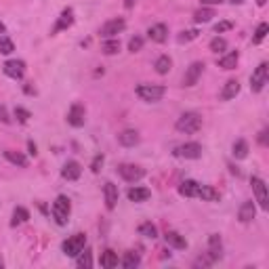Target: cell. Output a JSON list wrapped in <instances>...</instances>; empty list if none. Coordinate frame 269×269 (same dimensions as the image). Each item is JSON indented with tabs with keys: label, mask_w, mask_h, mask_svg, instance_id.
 <instances>
[{
	"label": "cell",
	"mask_w": 269,
	"mask_h": 269,
	"mask_svg": "<svg viewBox=\"0 0 269 269\" xmlns=\"http://www.w3.org/2000/svg\"><path fill=\"white\" fill-rule=\"evenodd\" d=\"M175 129L179 133H183V134H194V133H198V131L202 129V116L198 114V112H185L177 120Z\"/></svg>",
	"instance_id": "6da1fadb"
},
{
	"label": "cell",
	"mask_w": 269,
	"mask_h": 269,
	"mask_svg": "<svg viewBox=\"0 0 269 269\" xmlns=\"http://www.w3.org/2000/svg\"><path fill=\"white\" fill-rule=\"evenodd\" d=\"M69 212H72L69 198L67 196H57V200H55L53 206H51V215L55 219V223H57V225H66L67 219H69Z\"/></svg>",
	"instance_id": "7a4b0ae2"
},
{
	"label": "cell",
	"mask_w": 269,
	"mask_h": 269,
	"mask_svg": "<svg viewBox=\"0 0 269 269\" xmlns=\"http://www.w3.org/2000/svg\"><path fill=\"white\" fill-rule=\"evenodd\" d=\"M137 97L141 101H147V103H156V101H160L164 95H166V86H160V84H139L137 89Z\"/></svg>",
	"instance_id": "3957f363"
},
{
	"label": "cell",
	"mask_w": 269,
	"mask_h": 269,
	"mask_svg": "<svg viewBox=\"0 0 269 269\" xmlns=\"http://www.w3.org/2000/svg\"><path fill=\"white\" fill-rule=\"evenodd\" d=\"M118 175H120L126 183H137L145 177V168H141L137 164H118Z\"/></svg>",
	"instance_id": "277c9868"
},
{
	"label": "cell",
	"mask_w": 269,
	"mask_h": 269,
	"mask_svg": "<svg viewBox=\"0 0 269 269\" xmlns=\"http://www.w3.org/2000/svg\"><path fill=\"white\" fill-rule=\"evenodd\" d=\"M267 80H269V66L263 61V63H259V67L250 76V91L252 93H261V91H263V86L267 84Z\"/></svg>",
	"instance_id": "5b68a950"
},
{
	"label": "cell",
	"mask_w": 269,
	"mask_h": 269,
	"mask_svg": "<svg viewBox=\"0 0 269 269\" xmlns=\"http://www.w3.org/2000/svg\"><path fill=\"white\" fill-rule=\"evenodd\" d=\"M86 246V235L84 234H74L72 238H67L66 242H63V255H67V257H78V252H80L82 248Z\"/></svg>",
	"instance_id": "8992f818"
},
{
	"label": "cell",
	"mask_w": 269,
	"mask_h": 269,
	"mask_svg": "<svg viewBox=\"0 0 269 269\" xmlns=\"http://www.w3.org/2000/svg\"><path fill=\"white\" fill-rule=\"evenodd\" d=\"M250 185H252V192H255V198L259 202V206L267 210L269 208V194H267V185L261 177H250Z\"/></svg>",
	"instance_id": "52a82bcc"
},
{
	"label": "cell",
	"mask_w": 269,
	"mask_h": 269,
	"mask_svg": "<svg viewBox=\"0 0 269 269\" xmlns=\"http://www.w3.org/2000/svg\"><path fill=\"white\" fill-rule=\"evenodd\" d=\"M126 28V21L122 17H116V19H109L107 23H103L99 30V36L103 38V40H107V38H116L120 32H124Z\"/></svg>",
	"instance_id": "ba28073f"
},
{
	"label": "cell",
	"mask_w": 269,
	"mask_h": 269,
	"mask_svg": "<svg viewBox=\"0 0 269 269\" xmlns=\"http://www.w3.org/2000/svg\"><path fill=\"white\" fill-rule=\"evenodd\" d=\"M172 154L177 158H185V160H198V158L202 156V145L200 143H181L172 149Z\"/></svg>",
	"instance_id": "9c48e42d"
},
{
	"label": "cell",
	"mask_w": 269,
	"mask_h": 269,
	"mask_svg": "<svg viewBox=\"0 0 269 269\" xmlns=\"http://www.w3.org/2000/svg\"><path fill=\"white\" fill-rule=\"evenodd\" d=\"M2 72L9 76V78H13V80H21V78L26 76V61H21V59H9V61H4Z\"/></svg>",
	"instance_id": "30bf717a"
},
{
	"label": "cell",
	"mask_w": 269,
	"mask_h": 269,
	"mask_svg": "<svg viewBox=\"0 0 269 269\" xmlns=\"http://www.w3.org/2000/svg\"><path fill=\"white\" fill-rule=\"evenodd\" d=\"M84 120H86V109L82 103H74L72 107H69L67 112V124L74 126V129H80V126H84Z\"/></svg>",
	"instance_id": "8fae6325"
},
{
	"label": "cell",
	"mask_w": 269,
	"mask_h": 269,
	"mask_svg": "<svg viewBox=\"0 0 269 269\" xmlns=\"http://www.w3.org/2000/svg\"><path fill=\"white\" fill-rule=\"evenodd\" d=\"M202 72H204V63H202V61H194L192 66L187 67L185 76H183V84H185V86H194V84H198V80H200Z\"/></svg>",
	"instance_id": "7c38bea8"
},
{
	"label": "cell",
	"mask_w": 269,
	"mask_h": 269,
	"mask_svg": "<svg viewBox=\"0 0 269 269\" xmlns=\"http://www.w3.org/2000/svg\"><path fill=\"white\" fill-rule=\"evenodd\" d=\"M72 26H74V11L67 6V9H63V11H61L57 23H55V28L51 30V34H57V32L67 30V28H72Z\"/></svg>",
	"instance_id": "4fadbf2b"
},
{
	"label": "cell",
	"mask_w": 269,
	"mask_h": 269,
	"mask_svg": "<svg viewBox=\"0 0 269 269\" xmlns=\"http://www.w3.org/2000/svg\"><path fill=\"white\" fill-rule=\"evenodd\" d=\"M80 175H82V166H80V162H76V160H69L61 168V177L66 181H78V179H80Z\"/></svg>",
	"instance_id": "5bb4252c"
},
{
	"label": "cell",
	"mask_w": 269,
	"mask_h": 269,
	"mask_svg": "<svg viewBox=\"0 0 269 269\" xmlns=\"http://www.w3.org/2000/svg\"><path fill=\"white\" fill-rule=\"evenodd\" d=\"M118 185H114L112 181H107V183L103 185V198H105V208L107 210H114L116 204H118Z\"/></svg>",
	"instance_id": "9a60e30c"
},
{
	"label": "cell",
	"mask_w": 269,
	"mask_h": 269,
	"mask_svg": "<svg viewBox=\"0 0 269 269\" xmlns=\"http://www.w3.org/2000/svg\"><path fill=\"white\" fill-rule=\"evenodd\" d=\"M208 257L212 261H219L221 257H223V242H221V238L217 234L208 235Z\"/></svg>",
	"instance_id": "2e32d148"
},
{
	"label": "cell",
	"mask_w": 269,
	"mask_h": 269,
	"mask_svg": "<svg viewBox=\"0 0 269 269\" xmlns=\"http://www.w3.org/2000/svg\"><path fill=\"white\" fill-rule=\"evenodd\" d=\"M147 36L152 42H164L168 38V26L166 23H156V26L147 30Z\"/></svg>",
	"instance_id": "e0dca14e"
},
{
	"label": "cell",
	"mask_w": 269,
	"mask_h": 269,
	"mask_svg": "<svg viewBox=\"0 0 269 269\" xmlns=\"http://www.w3.org/2000/svg\"><path fill=\"white\" fill-rule=\"evenodd\" d=\"M196 198H200V200H206V202H219V200H221V194H219L212 185H198Z\"/></svg>",
	"instance_id": "ac0fdd59"
},
{
	"label": "cell",
	"mask_w": 269,
	"mask_h": 269,
	"mask_svg": "<svg viewBox=\"0 0 269 269\" xmlns=\"http://www.w3.org/2000/svg\"><path fill=\"white\" fill-rule=\"evenodd\" d=\"M255 215H257V206H255V202H252V200H246L240 206V210H238L240 223H250V221L255 219Z\"/></svg>",
	"instance_id": "d6986e66"
},
{
	"label": "cell",
	"mask_w": 269,
	"mask_h": 269,
	"mask_svg": "<svg viewBox=\"0 0 269 269\" xmlns=\"http://www.w3.org/2000/svg\"><path fill=\"white\" fill-rule=\"evenodd\" d=\"M164 240H166V244H168V246L177 248V250H185V248H187V240H185L181 234H177V232H166V234H164Z\"/></svg>",
	"instance_id": "ffe728a7"
},
{
	"label": "cell",
	"mask_w": 269,
	"mask_h": 269,
	"mask_svg": "<svg viewBox=\"0 0 269 269\" xmlns=\"http://www.w3.org/2000/svg\"><path fill=\"white\" fill-rule=\"evenodd\" d=\"M118 143H120L122 147H134L139 143V133L137 131H122L120 134H118Z\"/></svg>",
	"instance_id": "44dd1931"
},
{
	"label": "cell",
	"mask_w": 269,
	"mask_h": 269,
	"mask_svg": "<svg viewBox=\"0 0 269 269\" xmlns=\"http://www.w3.org/2000/svg\"><path fill=\"white\" fill-rule=\"evenodd\" d=\"M2 156H4L11 164H17V166H21V168H28V164H30L28 158L23 156L21 152H15V149H4Z\"/></svg>",
	"instance_id": "7402d4cb"
},
{
	"label": "cell",
	"mask_w": 269,
	"mask_h": 269,
	"mask_svg": "<svg viewBox=\"0 0 269 269\" xmlns=\"http://www.w3.org/2000/svg\"><path fill=\"white\" fill-rule=\"evenodd\" d=\"M238 59H240V53L238 51H229V53L223 55V57H219V67L235 69V66H238Z\"/></svg>",
	"instance_id": "603a6c76"
},
{
	"label": "cell",
	"mask_w": 269,
	"mask_h": 269,
	"mask_svg": "<svg viewBox=\"0 0 269 269\" xmlns=\"http://www.w3.org/2000/svg\"><path fill=\"white\" fill-rule=\"evenodd\" d=\"M152 198V192L147 187H131L129 189V200L131 202H145Z\"/></svg>",
	"instance_id": "cb8c5ba5"
},
{
	"label": "cell",
	"mask_w": 269,
	"mask_h": 269,
	"mask_svg": "<svg viewBox=\"0 0 269 269\" xmlns=\"http://www.w3.org/2000/svg\"><path fill=\"white\" fill-rule=\"evenodd\" d=\"M120 265H122L124 269H134V267H139V265H141V255H139V252H134V250L124 252Z\"/></svg>",
	"instance_id": "d4e9b609"
},
{
	"label": "cell",
	"mask_w": 269,
	"mask_h": 269,
	"mask_svg": "<svg viewBox=\"0 0 269 269\" xmlns=\"http://www.w3.org/2000/svg\"><path fill=\"white\" fill-rule=\"evenodd\" d=\"M238 93H240V82L238 80H227L225 86H223V91H221V99L229 101V99H234Z\"/></svg>",
	"instance_id": "484cf974"
},
{
	"label": "cell",
	"mask_w": 269,
	"mask_h": 269,
	"mask_svg": "<svg viewBox=\"0 0 269 269\" xmlns=\"http://www.w3.org/2000/svg\"><path fill=\"white\" fill-rule=\"evenodd\" d=\"M198 181H194V179H187V181H183V183L179 185V194L183 196V198H196V192H198Z\"/></svg>",
	"instance_id": "4316f807"
},
{
	"label": "cell",
	"mask_w": 269,
	"mask_h": 269,
	"mask_svg": "<svg viewBox=\"0 0 269 269\" xmlns=\"http://www.w3.org/2000/svg\"><path fill=\"white\" fill-rule=\"evenodd\" d=\"M101 267H105V269H112V267H118V263H120V261H118V255L116 252L112 250V248H107L105 252H101Z\"/></svg>",
	"instance_id": "83f0119b"
},
{
	"label": "cell",
	"mask_w": 269,
	"mask_h": 269,
	"mask_svg": "<svg viewBox=\"0 0 269 269\" xmlns=\"http://www.w3.org/2000/svg\"><path fill=\"white\" fill-rule=\"evenodd\" d=\"M154 67H156V72L160 74V76L168 74L170 67H172V59L168 57V55H160V57L156 59V63H154Z\"/></svg>",
	"instance_id": "f1b7e54d"
},
{
	"label": "cell",
	"mask_w": 269,
	"mask_h": 269,
	"mask_svg": "<svg viewBox=\"0 0 269 269\" xmlns=\"http://www.w3.org/2000/svg\"><path fill=\"white\" fill-rule=\"evenodd\" d=\"M212 17H215V9H210V6H202V9H198L194 13V23H208Z\"/></svg>",
	"instance_id": "f546056e"
},
{
	"label": "cell",
	"mask_w": 269,
	"mask_h": 269,
	"mask_svg": "<svg viewBox=\"0 0 269 269\" xmlns=\"http://www.w3.org/2000/svg\"><path fill=\"white\" fill-rule=\"evenodd\" d=\"M234 158H235V160H244V158H246L248 156V141H244V139H238V141H235V143H234Z\"/></svg>",
	"instance_id": "4dcf8cb0"
},
{
	"label": "cell",
	"mask_w": 269,
	"mask_h": 269,
	"mask_svg": "<svg viewBox=\"0 0 269 269\" xmlns=\"http://www.w3.org/2000/svg\"><path fill=\"white\" fill-rule=\"evenodd\" d=\"M28 219H30V210L23 208V206H17V208L13 210V221H11V225L17 227V225H21V223H26Z\"/></svg>",
	"instance_id": "1f68e13d"
},
{
	"label": "cell",
	"mask_w": 269,
	"mask_h": 269,
	"mask_svg": "<svg viewBox=\"0 0 269 269\" xmlns=\"http://www.w3.org/2000/svg\"><path fill=\"white\" fill-rule=\"evenodd\" d=\"M76 265L80 267V269H89V267H93V255H91V250L89 248H82L80 252H78V259H76Z\"/></svg>",
	"instance_id": "d6a6232c"
},
{
	"label": "cell",
	"mask_w": 269,
	"mask_h": 269,
	"mask_svg": "<svg viewBox=\"0 0 269 269\" xmlns=\"http://www.w3.org/2000/svg\"><path fill=\"white\" fill-rule=\"evenodd\" d=\"M101 51H103V55H116L118 51H120V40H116V38H107V40L101 44Z\"/></svg>",
	"instance_id": "836d02e7"
},
{
	"label": "cell",
	"mask_w": 269,
	"mask_h": 269,
	"mask_svg": "<svg viewBox=\"0 0 269 269\" xmlns=\"http://www.w3.org/2000/svg\"><path fill=\"white\" fill-rule=\"evenodd\" d=\"M139 234L141 235H145V238H158V229H156V225L152 223V221H145V223H141L139 225Z\"/></svg>",
	"instance_id": "e575fe53"
},
{
	"label": "cell",
	"mask_w": 269,
	"mask_h": 269,
	"mask_svg": "<svg viewBox=\"0 0 269 269\" xmlns=\"http://www.w3.org/2000/svg\"><path fill=\"white\" fill-rule=\"evenodd\" d=\"M208 49H210L212 53H223V51L227 49V40H225V38H221V36L212 38L210 44H208Z\"/></svg>",
	"instance_id": "d590c367"
},
{
	"label": "cell",
	"mask_w": 269,
	"mask_h": 269,
	"mask_svg": "<svg viewBox=\"0 0 269 269\" xmlns=\"http://www.w3.org/2000/svg\"><path fill=\"white\" fill-rule=\"evenodd\" d=\"M198 36H200V32H198L196 28H194V30H183V32H181V34L177 36V40L183 44V42H192V40H196Z\"/></svg>",
	"instance_id": "8d00e7d4"
},
{
	"label": "cell",
	"mask_w": 269,
	"mask_h": 269,
	"mask_svg": "<svg viewBox=\"0 0 269 269\" xmlns=\"http://www.w3.org/2000/svg\"><path fill=\"white\" fill-rule=\"evenodd\" d=\"M267 32H269V26H267V23H259V28H257V32H255V36H252V42H255V44H261V42L265 40Z\"/></svg>",
	"instance_id": "74e56055"
},
{
	"label": "cell",
	"mask_w": 269,
	"mask_h": 269,
	"mask_svg": "<svg viewBox=\"0 0 269 269\" xmlns=\"http://www.w3.org/2000/svg\"><path fill=\"white\" fill-rule=\"evenodd\" d=\"M15 51V44L11 38H6V36H0V55H11Z\"/></svg>",
	"instance_id": "f35d334b"
},
{
	"label": "cell",
	"mask_w": 269,
	"mask_h": 269,
	"mask_svg": "<svg viewBox=\"0 0 269 269\" xmlns=\"http://www.w3.org/2000/svg\"><path fill=\"white\" fill-rule=\"evenodd\" d=\"M141 49H143V38H141V36H133L131 40H129V51L131 53H137Z\"/></svg>",
	"instance_id": "ab89813d"
},
{
	"label": "cell",
	"mask_w": 269,
	"mask_h": 269,
	"mask_svg": "<svg viewBox=\"0 0 269 269\" xmlns=\"http://www.w3.org/2000/svg\"><path fill=\"white\" fill-rule=\"evenodd\" d=\"M15 118H17V120L21 122V124H26L30 118H32V114L28 112L26 107H15Z\"/></svg>",
	"instance_id": "60d3db41"
},
{
	"label": "cell",
	"mask_w": 269,
	"mask_h": 269,
	"mask_svg": "<svg viewBox=\"0 0 269 269\" xmlns=\"http://www.w3.org/2000/svg\"><path fill=\"white\" fill-rule=\"evenodd\" d=\"M232 28H234V21H219L215 26V34H223V32L232 30Z\"/></svg>",
	"instance_id": "b9f144b4"
},
{
	"label": "cell",
	"mask_w": 269,
	"mask_h": 269,
	"mask_svg": "<svg viewBox=\"0 0 269 269\" xmlns=\"http://www.w3.org/2000/svg\"><path fill=\"white\" fill-rule=\"evenodd\" d=\"M103 160H105V158L101 156V154H99V156H95V158H93V162H91V170H93V172H99V170H101V166H103Z\"/></svg>",
	"instance_id": "7bdbcfd3"
},
{
	"label": "cell",
	"mask_w": 269,
	"mask_h": 269,
	"mask_svg": "<svg viewBox=\"0 0 269 269\" xmlns=\"http://www.w3.org/2000/svg\"><path fill=\"white\" fill-rule=\"evenodd\" d=\"M0 122L11 124V116H9V112H6V107H4V105H0Z\"/></svg>",
	"instance_id": "ee69618b"
},
{
	"label": "cell",
	"mask_w": 269,
	"mask_h": 269,
	"mask_svg": "<svg viewBox=\"0 0 269 269\" xmlns=\"http://www.w3.org/2000/svg\"><path fill=\"white\" fill-rule=\"evenodd\" d=\"M221 2H225V0H202V4H206V6H212V4H221Z\"/></svg>",
	"instance_id": "f6af8a7d"
},
{
	"label": "cell",
	"mask_w": 269,
	"mask_h": 269,
	"mask_svg": "<svg viewBox=\"0 0 269 269\" xmlns=\"http://www.w3.org/2000/svg\"><path fill=\"white\" fill-rule=\"evenodd\" d=\"M28 149H30L32 156H36V143H34V141H28Z\"/></svg>",
	"instance_id": "bcb514c9"
},
{
	"label": "cell",
	"mask_w": 269,
	"mask_h": 269,
	"mask_svg": "<svg viewBox=\"0 0 269 269\" xmlns=\"http://www.w3.org/2000/svg\"><path fill=\"white\" fill-rule=\"evenodd\" d=\"M259 141H261V143H267V131H263V133H261V137H259Z\"/></svg>",
	"instance_id": "7dc6e473"
},
{
	"label": "cell",
	"mask_w": 269,
	"mask_h": 269,
	"mask_svg": "<svg viewBox=\"0 0 269 269\" xmlns=\"http://www.w3.org/2000/svg\"><path fill=\"white\" fill-rule=\"evenodd\" d=\"M0 34H6V28H4V23L0 21Z\"/></svg>",
	"instance_id": "c3c4849f"
},
{
	"label": "cell",
	"mask_w": 269,
	"mask_h": 269,
	"mask_svg": "<svg viewBox=\"0 0 269 269\" xmlns=\"http://www.w3.org/2000/svg\"><path fill=\"white\" fill-rule=\"evenodd\" d=\"M133 2H134V0H126V2H124V6H126V9H131V6H133Z\"/></svg>",
	"instance_id": "681fc988"
},
{
	"label": "cell",
	"mask_w": 269,
	"mask_h": 269,
	"mask_svg": "<svg viewBox=\"0 0 269 269\" xmlns=\"http://www.w3.org/2000/svg\"><path fill=\"white\" fill-rule=\"evenodd\" d=\"M229 2H232V4H242L244 0H229Z\"/></svg>",
	"instance_id": "f907efd6"
},
{
	"label": "cell",
	"mask_w": 269,
	"mask_h": 269,
	"mask_svg": "<svg viewBox=\"0 0 269 269\" xmlns=\"http://www.w3.org/2000/svg\"><path fill=\"white\" fill-rule=\"evenodd\" d=\"M265 2H267V0H257V4H259V6H265Z\"/></svg>",
	"instance_id": "816d5d0a"
},
{
	"label": "cell",
	"mask_w": 269,
	"mask_h": 269,
	"mask_svg": "<svg viewBox=\"0 0 269 269\" xmlns=\"http://www.w3.org/2000/svg\"><path fill=\"white\" fill-rule=\"evenodd\" d=\"M2 267H4V261H2V259H0V269H2Z\"/></svg>",
	"instance_id": "f5cc1de1"
}]
</instances>
